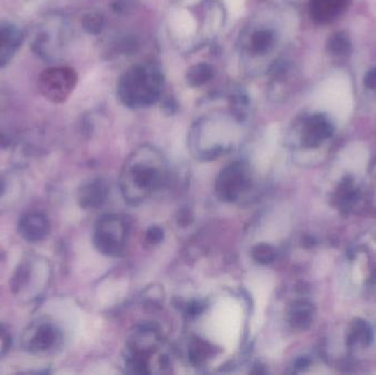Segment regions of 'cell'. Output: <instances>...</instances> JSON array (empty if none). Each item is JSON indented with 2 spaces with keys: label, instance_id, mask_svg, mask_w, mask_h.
I'll return each mask as SVG.
<instances>
[{
  "label": "cell",
  "instance_id": "cell-7",
  "mask_svg": "<svg viewBox=\"0 0 376 375\" xmlns=\"http://www.w3.org/2000/svg\"><path fill=\"white\" fill-rule=\"evenodd\" d=\"M59 341V330L52 323H41L27 332L24 347L34 353H44L57 347Z\"/></svg>",
  "mask_w": 376,
  "mask_h": 375
},
{
  "label": "cell",
  "instance_id": "cell-4",
  "mask_svg": "<svg viewBox=\"0 0 376 375\" xmlns=\"http://www.w3.org/2000/svg\"><path fill=\"white\" fill-rule=\"evenodd\" d=\"M278 36L274 27L259 13L247 22L238 39L240 60L249 73L263 72V65L273 54L277 45Z\"/></svg>",
  "mask_w": 376,
  "mask_h": 375
},
{
  "label": "cell",
  "instance_id": "cell-5",
  "mask_svg": "<svg viewBox=\"0 0 376 375\" xmlns=\"http://www.w3.org/2000/svg\"><path fill=\"white\" fill-rule=\"evenodd\" d=\"M126 239V225L119 216H103L96 225L94 242L101 253L120 256L124 252Z\"/></svg>",
  "mask_w": 376,
  "mask_h": 375
},
{
  "label": "cell",
  "instance_id": "cell-11",
  "mask_svg": "<svg viewBox=\"0 0 376 375\" xmlns=\"http://www.w3.org/2000/svg\"><path fill=\"white\" fill-rule=\"evenodd\" d=\"M108 195V187L105 182L94 181L86 184L80 189V204L84 208H97L103 204Z\"/></svg>",
  "mask_w": 376,
  "mask_h": 375
},
{
  "label": "cell",
  "instance_id": "cell-10",
  "mask_svg": "<svg viewBox=\"0 0 376 375\" xmlns=\"http://www.w3.org/2000/svg\"><path fill=\"white\" fill-rule=\"evenodd\" d=\"M349 0H312L310 15L318 24H328L347 7Z\"/></svg>",
  "mask_w": 376,
  "mask_h": 375
},
{
  "label": "cell",
  "instance_id": "cell-13",
  "mask_svg": "<svg viewBox=\"0 0 376 375\" xmlns=\"http://www.w3.org/2000/svg\"><path fill=\"white\" fill-rule=\"evenodd\" d=\"M351 44L348 36L345 34L338 32L333 34L328 41V49L335 55L347 54L350 51Z\"/></svg>",
  "mask_w": 376,
  "mask_h": 375
},
{
  "label": "cell",
  "instance_id": "cell-16",
  "mask_svg": "<svg viewBox=\"0 0 376 375\" xmlns=\"http://www.w3.org/2000/svg\"><path fill=\"white\" fill-rule=\"evenodd\" d=\"M163 239V231L161 228L152 227L150 228L147 233V240L150 244H157Z\"/></svg>",
  "mask_w": 376,
  "mask_h": 375
},
{
  "label": "cell",
  "instance_id": "cell-3",
  "mask_svg": "<svg viewBox=\"0 0 376 375\" xmlns=\"http://www.w3.org/2000/svg\"><path fill=\"white\" fill-rule=\"evenodd\" d=\"M164 80L159 65L154 63L133 65L119 78L117 96L128 108H147L160 101Z\"/></svg>",
  "mask_w": 376,
  "mask_h": 375
},
{
  "label": "cell",
  "instance_id": "cell-1",
  "mask_svg": "<svg viewBox=\"0 0 376 375\" xmlns=\"http://www.w3.org/2000/svg\"><path fill=\"white\" fill-rule=\"evenodd\" d=\"M226 21V9L222 0H198L180 5L171 13V36L178 47L205 45L222 31Z\"/></svg>",
  "mask_w": 376,
  "mask_h": 375
},
{
  "label": "cell",
  "instance_id": "cell-17",
  "mask_svg": "<svg viewBox=\"0 0 376 375\" xmlns=\"http://www.w3.org/2000/svg\"><path fill=\"white\" fill-rule=\"evenodd\" d=\"M364 84L366 87L370 88L372 91H376V68H372L366 73L364 78Z\"/></svg>",
  "mask_w": 376,
  "mask_h": 375
},
{
  "label": "cell",
  "instance_id": "cell-15",
  "mask_svg": "<svg viewBox=\"0 0 376 375\" xmlns=\"http://www.w3.org/2000/svg\"><path fill=\"white\" fill-rule=\"evenodd\" d=\"M253 259L259 263L268 264L275 259V250L268 244H262L254 247L252 250Z\"/></svg>",
  "mask_w": 376,
  "mask_h": 375
},
{
  "label": "cell",
  "instance_id": "cell-6",
  "mask_svg": "<svg viewBox=\"0 0 376 375\" xmlns=\"http://www.w3.org/2000/svg\"><path fill=\"white\" fill-rule=\"evenodd\" d=\"M251 185V175L245 164L232 163L224 168L217 181V193L226 202H235Z\"/></svg>",
  "mask_w": 376,
  "mask_h": 375
},
{
  "label": "cell",
  "instance_id": "cell-12",
  "mask_svg": "<svg viewBox=\"0 0 376 375\" xmlns=\"http://www.w3.org/2000/svg\"><path fill=\"white\" fill-rule=\"evenodd\" d=\"M214 78V68L212 65L201 62L193 65L186 73V82L191 88H198L208 83Z\"/></svg>",
  "mask_w": 376,
  "mask_h": 375
},
{
  "label": "cell",
  "instance_id": "cell-2",
  "mask_svg": "<svg viewBox=\"0 0 376 375\" xmlns=\"http://www.w3.org/2000/svg\"><path fill=\"white\" fill-rule=\"evenodd\" d=\"M165 161L157 149L143 145L126 161L120 185L126 200L138 204L162 185Z\"/></svg>",
  "mask_w": 376,
  "mask_h": 375
},
{
  "label": "cell",
  "instance_id": "cell-14",
  "mask_svg": "<svg viewBox=\"0 0 376 375\" xmlns=\"http://www.w3.org/2000/svg\"><path fill=\"white\" fill-rule=\"evenodd\" d=\"M210 349L203 341H195L189 348V359L195 365H201L206 361Z\"/></svg>",
  "mask_w": 376,
  "mask_h": 375
},
{
  "label": "cell",
  "instance_id": "cell-9",
  "mask_svg": "<svg viewBox=\"0 0 376 375\" xmlns=\"http://www.w3.org/2000/svg\"><path fill=\"white\" fill-rule=\"evenodd\" d=\"M333 127L327 118L322 115H314L307 120L303 132V142L307 147H316L322 140L329 137Z\"/></svg>",
  "mask_w": 376,
  "mask_h": 375
},
{
  "label": "cell",
  "instance_id": "cell-8",
  "mask_svg": "<svg viewBox=\"0 0 376 375\" xmlns=\"http://www.w3.org/2000/svg\"><path fill=\"white\" fill-rule=\"evenodd\" d=\"M19 233L26 240L31 242L43 240L50 233L49 220L40 212L28 214L19 223Z\"/></svg>",
  "mask_w": 376,
  "mask_h": 375
}]
</instances>
